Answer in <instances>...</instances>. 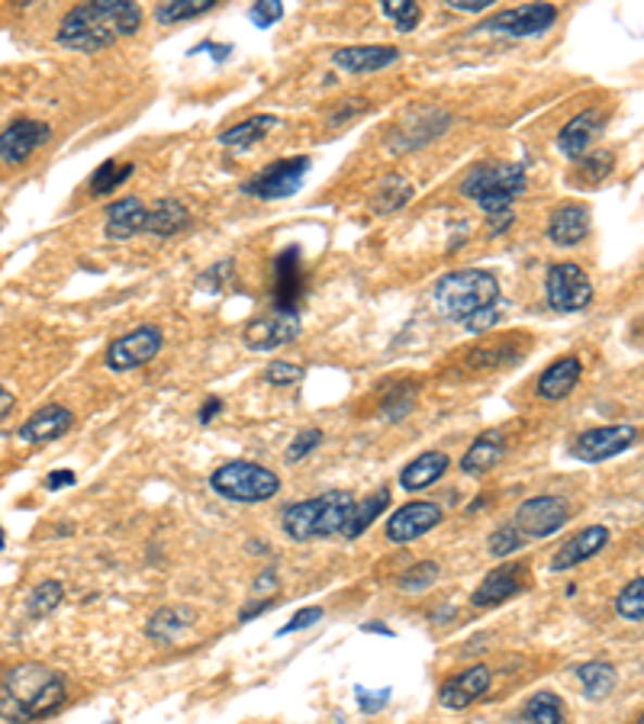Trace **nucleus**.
<instances>
[{
    "instance_id": "nucleus-55",
    "label": "nucleus",
    "mask_w": 644,
    "mask_h": 724,
    "mask_svg": "<svg viewBox=\"0 0 644 724\" xmlns=\"http://www.w3.org/2000/svg\"><path fill=\"white\" fill-rule=\"evenodd\" d=\"M72 483H75V473H72V470H55V473L46 477V486H49V490H62V486H72Z\"/></svg>"
},
{
    "instance_id": "nucleus-45",
    "label": "nucleus",
    "mask_w": 644,
    "mask_h": 724,
    "mask_svg": "<svg viewBox=\"0 0 644 724\" xmlns=\"http://www.w3.org/2000/svg\"><path fill=\"white\" fill-rule=\"evenodd\" d=\"M319 442H323V432H319V429H306V432H300V435L290 442V448H287V460H290V463H293V460H303L306 454L319 448Z\"/></svg>"
},
{
    "instance_id": "nucleus-28",
    "label": "nucleus",
    "mask_w": 644,
    "mask_h": 724,
    "mask_svg": "<svg viewBox=\"0 0 644 724\" xmlns=\"http://www.w3.org/2000/svg\"><path fill=\"white\" fill-rule=\"evenodd\" d=\"M277 126H280V119H277L275 113L249 116L245 123H236V126H229L226 132H219V145H226V149H252L255 142L268 139Z\"/></svg>"
},
{
    "instance_id": "nucleus-5",
    "label": "nucleus",
    "mask_w": 644,
    "mask_h": 724,
    "mask_svg": "<svg viewBox=\"0 0 644 724\" xmlns=\"http://www.w3.org/2000/svg\"><path fill=\"white\" fill-rule=\"evenodd\" d=\"M526 165L519 162H506V165H477L464 181H460V193L467 200H477V206L487 216H503L513 209V200L526 193Z\"/></svg>"
},
{
    "instance_id": "nucleus-25",
    "label": "nucleus",
    "mask_w": 644,
    "mask_h": 724,
    "mask_svg": "<svg viewBox=\"0 0 644 724\" xmlns=\"http://www.w3.org/2000/svg\"><path fill=\"white\" fill-rule=\"evenodd\" d=\"M580 377H583V361L580 358H573V355L557 358L552 367L542 370V377L535 383V393L542 399H548V403H557V399H564V396H570L577 390Z\"/></svg>"
},
{
    "instance_id": "nucleus-39",
    "label": "nucleus",
    "mask_w": 644,
    "mask_h": 724,
    "mask_svg": "<svg viewBox=\"0 0 644 724\" xmlns=\"http://www.w3.org/2000/svg\"><path fill=\"white\" fill-rule=\"evenodd\" d=\"M616 612L629 622H642L644 619V576L632 580L619 596H616Z\"/></svg>"
},
{
    "instance_id": "nucleus-50",
    "label": "nucleus",
    "mask_w": 644,
    "mask_h": 724,
    "mask_svg": "<svg viewBox=\"0 0 644 724\" xmlns=\"http://www.w3.org/2000/svg\"><path fill=\"white\" fill-rule=\"evenodd\" d=\"M336 106H342V110H339V113H332V116H329V123H332V126H342L345 119H355L358 113H365V110H368V100L352 97V100H342V103H336Z\"/></svg>"
},
{
    "instance_id": "nucleus-57",
    "label": "nucleus",
    "mask_w": 644,
    "mask_h": 724,
    "mask_svg": "<svg viewBox=\"0 0 644 724\" xmlns=\"http://www.w3.org/2000/svg\"><path fill=\"white\" fill-rule=\"evenodd\" d=\"M10 406H13V393L0 386V416H3V412H7Z\"/></svg>"
},
{
    "instance_id": "nucleus-15",
    "label": "nucleus",
    "mask_w": 644,
    "mask_h": 724,
    "mask_svg": "<svg viewBox=\"0 0 644 724\" xmlns=\"http://www.w3.org/2000/svg\"><path fill=\"white\" fill-rule=\"evenodd\" d=\"M52 139L49 123L39 119H13L3 132H0V162L3 165H23L33 158V152L39 145H46Z\"/></svg>"
},
{
    "instance_id": "nucleus-4",
    "label": "nucleus",
    "mask_w": 644,
    "mask_h": 724,
    "mask_svg": "<svg viewBox=\"0 0 644 724\" xmlns=\"http://www.w3.org/2000/svg\"><path fill=\"white\" fill-rule=\"evenodd\" d=\"M496 300H500V280L496 274L483 268H464L435 283V306L452 322H467L473 313L496 306Z\"/></svg>"
},
{
    "instance_id": "nucleus-40",
    "label": "nucleus",
    "mask_w": 644,
    "mask_h": 724,
    "mask_svg": "<svg viewBox=\"0 0 644 724\" xmlns=\"http://www.w3.org/2000/svg\"><path fill=\"white\" fill-rule=\"evenodd\" d=\"M383 13L393 16V23H396L400 33H413L416 23H419V16H422L419 3H413V0H383Z\"/></svg>"
},
{
    "instance_id": "nucleus-42",
    "label": "nucleus",
    "mask_w": 644,
    "mask_h": 724,
    "mask_svg": "<svg viewBox=\"0 0 644 724\" xmlns=\"http://www.w3.org/2000/svg\"><path fill=\"white\" fill-rule=\"evenodd\" d=\"M522 544H526V538L516 532V525H503V529H496V532L490 535V554L509 557V554H516Z\"/></svg>"
},
{
    "instance_id": "nucleus-53",
    "label": "nucleus",
    "mask_w": 644,
    "mask_h": 724,
    "mask_svg": "<svg viewBox=\"0 0 644 724\" xmlns=\"http://www.w3.org/2000/svg\"><path fill=\"white\" fill-rule=\"evenodd\" d=\"M272 606H275V599H272V596H268V599H255L252 606H245V609L239 612V622H252V619H258L262 612H268Z\"/></svg>"
},
{
    "instance_id": "nucleus-2",
    "label": "nucleus",
    "mask_w": 644,
    "mask_h": 724,
    "mask_svg": "<svg viewBox=\"0 0 644 724\" xmlns=\"http://www.w3.org/2000/svg\"><path fill=\"white\" fill-rule=\"evenodd\" d=\"M142 26V7L132 0H93L68 10L59 23V46L72 52H100Z\"/></svg>"
},
{
    "instance_id": "nucleus-44",
    "label": "nucleus",
    "mask_w": 644,
    "mask_h": 724,
    "mask_svg": "<svg viewBox=\"0 0 644 724\" xmlns=\"http://www.w3.org/2000/svg\"><path fill=\"white\" fill-rule=\"evenodd\" d=\"M283 16V3L280 0H262L249 10V20L258 26V29H272L277 20Z\"/></svg>"
},
{
    "instance_id": "nucleus-10",
    "label": "nucleus",
    "mask_w": 644,
    "mask_h": 724,
    "mask_svg": "<svg viewBox=\"0 0 644 724\" xmlns=\"http://www.w3.org/2000/svg\"><path fill=\"white\" fill-rule=\"evenodd\" d=\"M310 172V158L306 155H296V158H280L275 165H268L265 172H258L255 178L242 183V190L255 200H287L293 196L303 178Z\"/></svg>"
},
{
    "instance_id": "nucleus-23",
    "label": "nucleus",
    "mask_w": 644,
    "mask_h": 724,
    "mask_svg": "<svg viewBox=\"0 0 644 724\" xmlns=\"http://www.w3.org/2000/svg\"><path fill=\"white\" fill-rule=\"evenodd\" d=\"M590 236V209L583 203H564L548 219V239L560 249H573Z\"/></svg>"
},
{
    "instance_id": "nucleus-31",
    "label": "nucleus",
    "mask_w": 644,
    "mask_h": 724,
    "mask_svg": "<svg viewBox=\"0 0 644 724\" xmlns=\"http://www.w3.org/2000/svg\"><path fill=\"white\" fill-rule=\"evenodd\" d=\"M387 506H390V493H387V490H377V493H370L365 499H358L355 509H352V516H349L345 535H349V538H362L370 525H374V519L383 516Z\"/></svg>"
},
{
    "instance_id": "nucleus-17",
    "label": "nucleus",
    "mask_w": 644,
    "mask_h": 724,
    "mask_svg": "<svg viewBox=\"0 0 644 724\" xmlns=\"http://www.w3.org/2000/svg\"><path fill=\"white\" fill-rule=\"evenodd\" d=\"M490 686H493V670H490V666H467V670H460L452 679L442 683L439 702H442L445 709L464 712V709H470L477 699H483V696L490 693Z\"/></svg>"
},
{
    "instance_id": "nucleus-32",
    "label": "nucleus",
    "mask_w": 644,
    "mask_h": 724,
    "mask_svg": "<svg viewBox=\"0 0 644 724\" xmlns=\"http://www.w3.org/2000/svg\"><path fill=\"white\" fill-rule=\"evenodd\" d=\"M577 679H580L586 699H603L616 686V670L609 663H603V660H590V663H583L577 670Z\"/></svg>"
},
{
    "instance_id": "nucleus-51",
    "label": "nucleus",
    "mask_w": 644,
    "mask_h": 724,
    "mask_svg": "<svg viewBox=\"0 0 644 724\" xmlns=\"http://www.w3.org/2000/svg\"><path fill=\"white\" fill-rule=\"evenodd\" d=\"M496 0H449L452 10H460V13H487Z\"/></svg>"
},
{
    "instance_id": "nucleus-59",
    "label": "nucleus",
    "mask_w": 644,
    "mask_h": 724,
    "mask_svg": "<svg viewBox=\"0 0 644 724\" xmlns=\"http://www.w3.org/2000/svg\"><path fill=\"white\" fill-rule=\"evenodd\" d=\"M0 547H3V532H0Z\"/></svg>"
},
{
    "instance_id": "nucleus-1",
    "label": "nucleus",
    "mask_w": 644,
    "mask_h": 724,
    "mask_svg": "<svg viewBox=\"0 0 644 724\" xmlns=\"http://www.w3.org/2000/svg\"><path fill=\"white\" fill-rule=\"evenodd\" d=\"M68 699L65 676L46 663H16L0 676V719L29 724L55 715Z\"/></svg>"
},
{
    "instance_id": "nucleus-48",
    "label": "nucleus",
    "mask_w": 644,
    "mask_h": 724,
    "mask_svg": "<svg viewBox=\"0 0 644 724\" xmlns=\"http://www.w3.org/2000/svg\"><path fill=\"white\" fill-rule=\"evenodd\" d=\"M355 696H358V709H362L365 715H374V712H380V709L390 702V696H393V693H390V689L368 693V689H362V686H358V689H355Z\"/></svg>"
},
{
    "instance_id": "nucleus-43",
    "label": "nucleus",
    "mask_w": 644,
    "mask_h": 724,
    "mask_svg": "<svg viewBox=\"0 0 644 724\" xmlns=\"http://www.w3.org/2000/svg\"><path fill=\"white\" fill-rule=\"evenodd\" d=\"M413 403H416V390H409V386H403L400 393L393 390V393L383 399V416H387V419H403V416L413 409Z\"/></svg>"
},
{
    "instance_id": "nucleus-13",
    "label": "nucleus",
    "mask_w": 644,
    "mask_h": 724,
    "mask_svg": "<svg viewBox=\"0 0 644 724\" xmlns=\"http://www.w3.org/2000/svg\"><path fill=\"white\" fill-rule=\"evenodd\" d=\"M445 512L439 503L432 499H416L400 506L390 519H387V538L393 544H409L422 538L426 532H432L435 525H442Z\"/></svg>"
},
{
    "instance_id": "nucleus-34",
    "label": "nucleus",
    "mask_w": 644,
    "mask_h": 724,
    "mask_svg": "<svg viewBox=\"0 0 644 724\" xmlns=\"http://www.w3.org/2000/svg\"><path fill=\"white\" fill-rule=\"evenodd\" d=\"M564 702L554 693H535L526 709H522V724H564Z\"/></svg>"
},
{
    "instance_id": "nucleus-33",
    "label": "nucleus",
    "mask_w": 644,
    "mask_h": 724,
    "mask_svg": "<svg viewBox=\"0 0 644 724\" xmlns=\"http://www.w3.org/2000/svg\"><path fill=\"white\" fill-rule=\"evenodd\" d=\"M613 168H616V155L613 152H590V155L580 158V165L573 168L570 181H577V187L580 183L583 187H596V183H603L613 175Z\"/></svg>"
},
{
    "instance_id": "nucleus-8",
    "label": "nucleus",
    "mask_w": 644,
    "mask_h": 724,
    "mask_svg": "<svg viewBox=\"0 0 644 724\" xmlns=\"http://www.w3.org/2000/svg\"><path fill=\"white\" fill-rule=\"evenodd\" d=\"M545 296L554 313H580L593 303V280L580 265H554L545 277Z\"/></svg>"
},
{
    "instance_id": "nucleus-47",
    "label": "nucleus",
    "mask_w": 644,
    "mask_h": 724,
    "mask_svg": "<svg viewBox=\"0 0 644 724\" xmlns=\"http://www.w3.org/2000/svg\"><path fill=\"white\" fill-rule=\"evenodd\" d=\"M316 622H323V609L319 606H306V609H300L283 628L280 634H293V632H306V628H313Z\"/></svg>"
},
{
    "instance_id": "nucleus-29",
    "label": "nucleus",
    "mask_w": 644,
    "mask_h": 724,
    "mask_svg": "<svg viewBox=\"0 0 644 724\" xmlns=\"http://www.w3.org/2000/svg\"><path fill=\"white\" fill-rule=\"evenodd\" d=\"M190 226V209H187L181 200H159L152 209H149V219H146V236H159V239H168L175 232H181Z\"/></svg>"
},
{
    "instance_id": "nucleus-30",
    "label": "nucleus",
    "mask_w": 644,
    "mask_h": 724,
    "mask_svg": "<svg viewBox=\"0 0 644 724\" xmlns=\"http://www.w3.org/2000/svg\"><path fill=\"white\" fill-rule=\"evenodd\" d=\"M193 625V612L190 609H178V606H168V609H159L149 625H146V634L159 644H175L181 634Z\"/></svg>"
},
{
    "instance_id": "nucleus-9",
    "label": "nucleus",
    "mask_w": 644,
    "mask_h": 724,
    "mask_svg": "<svg viewBox=\"0 0 644 724\" xmlns=\"http://www.w3.org/2000/svg\"><path fill=\"white\" fill-rule=\"evenodd\" d=\"M303 322H300V309H277L272 306L268 313L255 316L245 332H242V342L249 352H275L290 345L296 335H300Z\"/></svg>"
},
{
    "instance_id": "nucleus-11",
    "label": "nucleus",
    "mask_w": 644,
    "mask_h": 724,
    "mask_svg": "<svg viewBox=\"0 0 644 724\" xmlns=\"http://www.w3.org/2000/svg\"><path fill=\"white\" fill-rule=\"evenodd\" d=\"M554 23H557V7H554V3H522V7L500 10L496 16L483 20L480 29L526 39V36H542V33H548Z\"/></svg>"
},
{
    "instance_id": "nucleus-54",
    "label": "nucleus",
    "mask_w": 644,
    "mask_h": 724,
    "mask_svg": "<svg viewBox=\"0 0 644 724\" xmlns=\"http://www.w3.org/2000/svg\"><path fill=\"white\" fill-rule=\"evenodd\" d=\"M219 412H223V399H219V396H210V399L200 406V422H203V425H210V422H213Z\"/></svg>"
},
{
    "instance_id": "nucleus-12",
    "label": "nucleus",
    "mask_w": 644,
    "mask_h": 724,
    "mask_svg": "<svg viewBox=\"0 0 644 724\" xmlns=\"http://www.w3.org/2000/svg\"><path fill=\"white\" fill-rule=\"evenodd\" d=\"M165 339L159 326H139L126 335H119L110 348H106V367L110 370H136L142 364H149L162 352Z\"/></svg>"
},
{
    "instance_id": "nucleus-52",
    "label": "nucleus",
    "mask_w": 644,
    "mask_h": 724,
    "mask_svg": "<svg viewBox=\"0 0 644 724\" xmlns=\"http://www.w3.org/2000/svg\"><path fill=\"white\" fill-rule=\"evenodd\" d=\"M265 589H272V593L277 589V573L272 570V567L258 573V580H255V599H268V596H265Z\"/></svg>"
},
{
    "instance_id": "nucleus-35",
    "label": "nucleus",
    "mask_w": 644,
    "mask_h": 724,
    "mask_svg": "<svg viewBox=\"0 0 644 724\" xmlns=\"http://www.w3.org/2000/svg\"><path fill=\"white\" fill-rule=\"evenodd\" d=\"M413 200V183L403 178H387L374 190V209L377 213H396Z\"/></svg>"
},
{
    "instance_id": "nucleus-58",
    "label": "nucleus",
    "mask_w": 644,
    "mask_h": 724,
    "mask_svg": "<svg viewBox=\"0 0 644 724\" xmlns=\"http://www.w3.org/2000/svg\"><path fill=\"white\" fill-rule=\"evenodd\" d=\"M362 632H368V634H387V637H393V632H390V628H383V625H362Z\"/></svg>"
},
{
    "instance_id": "nucleus-26",
    "label": "nucleus",
    "mask_w": 644,
    "mask_h": 724,
    "mask_svg": "<svg viewBox=\"0 0 644 724\" xmlns=\"http://www.w3.org/2000/svg\"><path fill=\"white\" fill-rule=\"evenodd\" d=\"M452 467V457L445 452H426L419 457H413L403 470H400V486L406 493H416V490H429L432 483H439Z\"/></svg>"
},
{
    "instance_id": "nucleus-16",
    "label": "nucleus",
    "mask_w": 644,
    "mask_h": 724,
    "mask_svg": "<svg viewBox=\"0 0 644 724\" xmlns=\"http://www.w3.org/2000/svg\"><path fill=\"white\" fill-rule=\"evenodd\" d=\"M526 570H529L526 563H500L496 570H490L483 576V583L473 589L470 602L477 609H493V606L516 599L526 589Z\"/></svg>"
},
{
    "instance_id": "nucleus-37",
    "label": "nucleus",
    "mask_w": 644,
    "mask_h": 724,
    "mask_svg": "<svg viewBox=\"0 0 644 724\" xmlns=\"http://www.w3.org/2000/svg\"><path fill=\"white\" fill-rule=\"evenodd\" d=\"M216 7V0H168V3H159L155 16L159 23H185V20H197L203 13H210Z\"/></svg>"
},
{
    "instance_id": "nucleus-7",
    "label": "nucleus",
    "mask_w": 644,
    "mask_h": 724,
    "mask_svg": "<svg viewBox=\"0 0 644 724\" xmlns=\"http://www.w3.org/2000/svg\"><path fill=\"white\" fill-rule=\"evenodd\" d=\"M570 519V506L564 496H532L526 499L516 516L513 525L526 542H539V538H552L554 532H560Z\"/></svg>"
},
{
    "instance_id": "nucleus-19",
    "label": "nucleus",
    "mask_w": 644,
    "mask_h": 724,
    "mask_svg": "<svg viewBox=\"0 0 644 724\" xmlns=\"http://www.w3.org/2000/svg\"><path fill=\"white\" fill-rule=\"evenodd\" d=\"M72 425H75L72 409H65V406H42L39 412H33V416L16 429V439H20L23 445H46V442L62 439Z\"/></svg>"
},
{
    "instance_id": "nucleus-14",
    "label": "nucleus",
    "mask_w": 644,
    "mask_h": 724,
    "mask_svg": "<svg viewBox=\"0 0 644 724\" xmlns=\"http://www.w3.org/2000/svg\"><path fill=\"white\" fill-rule=\"evenodd\" d=\"M635 439H639V432H635L632 425H603V429L583 432V435L573 442L570 454H573L577 460H583V463H599V460H609V457H616V454L629 452V448L635 445Z\"/></svg>"
},
{
    "instance_id": "nucleus-24",
    "label": "nucleus",
    "mask_w": 644,
    "mask_h": 724,
    "mask_svg": "<svg viewBox=\"0 0 644 724\" xmlns=\"http://www.w3.org/2000/svg\"><path fill=\"white\" fill-rule=\"evenodd\" d=\"M606 544H609V529H603V525H590V529L577 532L570 542H564L557 547V554L552 557V570L580 567V563H586L590 557H596Z\"/></svg>"
},
{
    "instance_id": "nucleus-6",
    "label": "nucleus",
    "mask_w": 644,
    "mask_h": 724,
    "mask_svg": "<svg viewBox=\"0 0 644 724\" xmlns=\"http://www.w3.org/2000/svg\"><path fill=\"white\" fill-rule=\"evenodd\" d=\"M210 490L229 503H268L280 493V477L252 460H229L213 470Z\"/></svg>"
},
{
    "instance_id": "nucleus-21",
    "label": "nucleus",
    "mask_w": 644,
    "mask_h": 724,
    "mask_svg": "<svg viewBox=\"0 0 644 724\" xmlns=\"http://www.w3.org/2000/svg\"><path fill=\"white\" fill-rule=\"evenodd\" d=\"M146 219H149V206L139 196H123V200L106 206L103 236L113 239V242H126V239L146 232Z\"/></svg>"
},
{
    "instance_id": "nucleus-18",
    "label": "nucleus",
    "mask_w": 644,
    "mask_h": 724,
    "mask_svg": "<svg viewBox=\"0 0 644 724\" xmlns=\"http://www.w3.org/2000/svg\"><path fill=\"white\" fill-rule=\"evenodd\" d=\"M603 123H606V113H603V110H583V113H577V116L557 132V142H554L557 152L567 155V158H573V162H580V158L590 152L593 139L599 136Z\"/></svg>"
},
{
    "instance_id": "nucleus-20",
    "label": "nucleus",
    "mask_w": 644,
    "mask_h": 724,
    "mask_svg": "<svg viewBox=\"0 0 644 724\" xmlns=\"http://www.w3.org/2000/svg\"><path fill=\"white\" fill-rule=\"evenodd\" d=\"M400 55L403 52L396 46H349L332 55V65L349 75H370V72H383V68L396 65Z\"/></svg>"
},
{
    "instance_id": "nucleus-38",
    "label": "nucleus",
    "mask_w": 644,
    "mask_h": 724,
    "mask_svg": "<svg viewBox=\"0 0 644 724\" xmlns=\"http://www.w3.org/2000/svg\"><path fill=\"white\" fill-rule=\"evenodd\" d=\"M132 172H136V165H116L113 158L103 162V165L91 175V193L93 196H106V193H113L119 183L132 175Z\"/></svg>"
},
{
    "instance_id": "nucleus-3",
    "label": "nucleus",
    "mask_w": 644,
    "mask_h": 724,
    "mask_svg": "<svg viewBox=\"0 0 644 724\" xmlns=\"http://www.w3.org/2000/svg\"><path fill=\"white\" fill-rule=\"evenodd\" d=\"M355 496L345 490H332L303 503H290L280 516V525L287 532V538L293 542H310V538H332L339 532H345L349 516L355 509Z\"/></svg>"
},
{
    "instance_id": "nucleus-27",
    "label": "nucleus",
    "mask_w": 644,
    "mask_h": 724,
    "mask_svg": "<svg viewBox=\"0 0 644 724\" xmlns=\"http://www.w3.org/2000/svg\"><path fill=\"white\" fill-rule=\"evenodd\" d=\"M503 457H506V439H503V432L490 429V432L477 435V442L464 452L460 470H464L467 477H483V473H490Z\"/></svg>"
},
{
    "instance_id": "nucleus-46",
    "label": "nucleus",
    "mask_w": 644,
    "mask_h": 724,
    "mask_svg": "<svg viewBox=\"0 0 644 724\" xmlns=\"http://www.w3.org/2000/svg\"><path fill=\"white\" fill-rule=\"evenodd\" d=\"M265 377H268V383H275V386H290V383H296V380L303 377V367L293 361H272L268 370H265Z\"/></svg>"
},
{
    "instance_id": "nucleus-60",
    "label": "nucleus",
    "mask_w": 644,
    "mask_h": 724,
    "mask_svg": "<svg viewBox=\"0 0 644 724\" xmlns=\"http://www.w3.org/2000/svg\"><path fill=\"white\" fill-rule=\"evenodd\" d=\"M639 724H644V712H642V719H639Z\"/></svg>"
},
{
    "instance_id": "nucleus-22",
    "label": "nucleus",
    "mask_w": 644,
    "mask_h": 724,
    "mask_svg": "<svg viewBox=\"0 0 644 724\" xmlns=\"http://www.w3.org/2000/svg\"><path fill=\"white\" fill-rule=\"evenodd\" d=\"M300 293H303L300 249L290 245L275 258V306L277 309H300Z\"/></svg>"
},
{
    "instance_id": "nucleus-41",
    "label": "nucleus",
    "mask_w": 644,
    "mask_h": 724,
    "mask_svg": "<svg viewBox=\"0 0 644 724\" xmlns=\"http://www.w3.org/2000/svg\"><path fill=\"white\" fill-rule=\"evenodd\" d=\"M435 580H439V563L426 560V563L409 567V570L400 576V589H406V593H422V589L432 586Z\"/></svg>"
},
{
    "instance_id": "nucleus-49",
    "label": "nucleus",
    "mask_w": 644,
    "mask_h": 724,
    "mask_svg": "<svg viewBox=\"0 0 644 724\" xmlns=\"http://www.w3.org/2000/svg\"><path fill=\"white\" fill-rule=\"evenodd\" d=\"M503 319V313L496 309V306H490V309H480V313H473L467 322H460L467 332H487V329H493L496 322Z\"/></svg>"
},
{
    "instance_id": "nucleus-36",
    "label": "nucleus",
    "mask_w": 644,
    "mask_h": 724,
    "mask_svg": "<svg viewBox=\"0 0 644 724\" xmlns=\"http://www.w3.org/2000/svg\"><path fill=\"white\" fill-rule=\"evenodd\" d=\"M62 599H65V586L59 583V580H42L33 593H29V615L33 619H42V615H49V612H55L59 606H62Z\"/></svg>"
},
{
    "instance_id": "nucleus-56",
    "label": "nucleus",
    "mask_w": 644,
    "mask_h": 724,
    "mask_svg": "<svg viewBox=\"0 0 644 724\" xmlns=\"http://www.w3.org/2000/svg\"><path fill=\"white\" fill-rule=\"evenodd\" d=\"M509 226H513V209H509V213H503V216H490V232H493V236L506 232Z\"/></svg>"
}]
</instances>
